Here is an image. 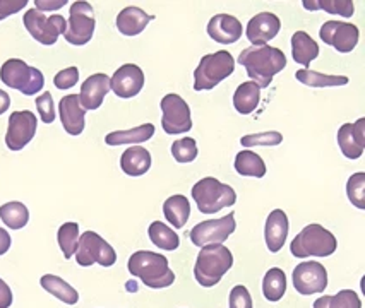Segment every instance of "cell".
Segmentation results:
<instances>
[{"instance_id":"26","label":"cell","mask_w":365,"mask_h":308,"mask_svg":"<svg viewBox=\"0 0 365 308\" xmlns=\"http://www.w3.org/2000/svg\"><path fill=\"white\" fill-rule=\"evenodd\" d=\"M155 136V125L143 124L139 127L130 130H115L110 132L105 137V142L108 146H122V144H141V142L150 141Z\"/></svg>"},{"instance_id":"6","label":"cell","mask_w":365,"mask_h":308,"mask_svg":"<svg viewBox=\"0 0 365 308\" xmlns=\"http://www.w3.org/2000/svg\"><path fill=\"white\" fill-rule=\"evenodd\" d=\"M192 199L202 214H215L235 204L237 193L230 185H225L213 176H206L192 187Z\"/></svg>"},{"instance_id":"32","label":"cell","mask_w":365,"mask_h":308,"mask_svg":"<svg viewBox=\"0 0 365 308\" xmlns=\"http://www.w3.org/2000/svg\"><path fill=\"white\" fill-rule=\"evenodd\" d=\"M148 235H150L151 242L161 250L172 252L180 245V238H178L175 231L161 221H153L148 228Z\"/></svg>"},{"instance_id":"3","label":"cell","mask_w":365,"mask_h":308,"mask_svg":"<svg viewBox=\"0 0 365 308\" xmlns=\"http://www.w3.org/2000/svg\"><path fill=\"white\" fill-rule=\"evenodd\" d=\"M233 255L223 243H211L201 247L196 265H194V276L196 281L205 288H213L222 281V277L232 269Z\"/></svg>"},{"instance_id":"30","label":"cell","mask_w":365,"mask_h":308,"mask_svg":"<svg viewBox=\"0 0 365 308\" xmlns=\"http://www.w3.org/2000/svg\"><path fill=\"white\" fill-rule=\"evenodd\" d=\"M235 170L242 176H252V179H262L266 175V163L257 153L245 149L235 156Z\"/></svg>"},{"instance_id":"14","label":"cell","mask_w":365,"mask_h":308,"mask_svg":"<svg viewBox=\"0 0 365 308\" xmlns=\"http://www.w3.org/2000/svg\"><path fill=\"white\" fill-rule=\"evenodd\" d=\"M38 129L35 113L29 110L12 112L9 117V127L6 134V144L11 151H21L33 141Z\"/></svg>"},{"instance_id":"4","label":"cell","mask_w":365,"mask_h":308,"mask_svg":"<svg viewBox=\"0 0 365 308\" xmlns=\"http://www.w3.org/2000/svg\"><path fill=\"white\" fill-rule=\"evenodd\" d=\"M235 70V58L227 50L207 53L201 58L197 69L194 70V90L210 91L225 81Z\"/></svg>"},{"instance_id":"18","label":"cell","mask_w":365,"mask_h":308,"mask_svg":"<svg viewBox=\"0 0 365 308\" xmlns=\"http://www.w3.org/2000/svg\"><path fill=\"white\" fill-rule=\"evenodd\" d=\"M336 139L345 158L359 159L365 149V118H360L355 124H343Z\"/></svg>"},{"instance_id":"48","label":"cell","mask_w":365,"mask_h":308,"mask_svg":"<svg viewBox=\"0 0 365 308\" xmlns=\"http://www.w3.org/2000/svg\"><path fill=\"white\" fill-rule=\"evenodd\" d=\"M9 107H11L9 95H7V92L4 90H0V115H4V113L9 110Z\"/></svg>"},{"instance_id":"34","label":"cell","mask_w":365,"mask_h":308,"mask_svg":"<svg viewBox=\"0 0 365 308\" xmlns=\"http://www.w3.org/2000/svg\"><path fill=\"white\" fill-rule=\"evenodd\" d=\"M0 219L4 225L9 226L11 230H21L28 225L29 221V211L23 202H7V204L0 206Z\"/></svg>"},{"instance_id":"22","label":"cell","mask_w":365,"mask_h":308,"mask_svg":"<svg viewBox=\"0 0 365 308\" xmlns=\"http://www.w3.org/2000/svg\"><path fill=\"white\" fill-rule=\"evenodd\" d=\"M288 230H290V225H288L285 211L274 209L273 213H269L264 226V240L271 254H277L282 250L288 238Z\"/></svg>"},{"instance_id":"37","label":"cell","mask_w":365,"mask_h":308,"mask_svg":"<svg viewBox=\"0 0 365 308\" xmlns=\"http://www.w3.org/2000/svg\"><path fill=\"white\" fill-rule=\"evenodd\" d=\"M58 247L63 252V257L66 259H71L72 255L78 250L79 243V225L78 223H63V225L58 228L57 233Z\"/></svg>"},{"instance_id":"25","label":"cell","mask_w":365,"mask_h":308,"mask_svg":"<svg viewBox=\"0 0 365 308\" xmlns=\"http://www.w3.org/2000/svg\"><path fill=\"white\" fill-rule=\"evenodd\" d=\"M292 57L297 64L309 67L312 60L319 57V45L305 31H295L292 36Z\"/></svg>"},{"instance_id":"43","label":"cell","mask_w":365,"mask_h":308,"mask_svg":"<svg viewBox=\"0 0 365 308\" xmlns=\"http://www.w3.org/2000/svg\"><path fill=\"white\" fill-rule=\"evenodd\" d=\"M228 303H230V308H254L252 297H250L249 290L242 285L235 286V288L230 291Z\"/></svg>"},{"instance_id":"5","label":"cell","mask_w":365,"mask_h":308,"mask_svg":"<svg viewBox=\"0 0 365 308\" xmlns=\"http://www.w3.org/2000/svg\"><path fill=\"white\" fill-rule=\"evenodd\" d=\"M338 242L329 230L321 225H307L295 236L290 252L299 259L305 257H329L336 252Z\"/></svg>"},{"instance_id":"36","label":"cell","mask_w":365,"mask_h":308,"mask_svg":"<svg viewBox=\"0 0 365 308\" xmlns=\"http://www.w3.org/2000/svg\"><path fill=\"white\" fill-rule=\"evenodd\" d=\"M314 308H362L359 294L351 290H341L333 297H321L314 302Z\"/></svg>"},{"instance_id":"29","label":"cell","mask_w":365,"mask_h":308,"mask_svg":"<svg viewBox=\"0 0 365 308\" xmlns=\"http://www.w3.org/2000/svg\"><path fill=\"white\" fill-rule=\"evenodd\" d=\"M40 285L45 291H48L50 294H53L55 298L67 303V305H76L79 302L78 291L72 288L69 282L63 281L62 277L53 276V274H45L40 280Z\"/></svg>"},{"instance_id":"16","label":"cell","mask_w":365,"mask_h":308,"mask_svg":"<svg viewBox=\"0 0 365 308\" xmlns=\"http://www.w3.org/2000/svg\"><path fill=\"white\" fill-rule=\"evenodd\" d=\"M144 78L143 69L135 64H125L118 67L115 74L110 78V91H113L118 98L129 100L138 96L144 87Z\"/></svg>"},{"instance_id":"33","label":"cell","mask_w":365,"mask_h":308,"mask_svg":"<svg viewBox=\"0 0 365 308\" xmlns=\"http://www.w3.org/2000/svg\"><path fill=\"white\" fill-rule=\"evenodd\" d=\"M287 291V276L279 267L269 269L262 280V293L269 302H279Z\"/></svg>"},{"instance_id":"13","label":"cell","mask_w":365,"mask_h":308,"mask_svg":"<svg viewBox=\"0 0 365 308\" xmlns=\"http://www.w3.org/2000/svg\"><path fill=\"white\" fill-rule=\"evenodd\" d=\"M292 280H294L297 293L304 294V297L322 293L328 288V271L324 265L314 262V260L297 265L292 274Z\"/></svg>"},{"instance_id":"15","label":"cell","mask_w":365,"mask_h":308,"mask_svg":"<svg viewBox=\"0 0 365 308\" xmlns=\"http://www.w3.org/2000/svg\"><path fill=\"white\" fill-rule=\"evenodd\" d=\"M359 28L355 24L343 21H326L319 29L321 40L339 53L354 52L359 43Z\"/></svg>"},{"instance_id":"47","label":"cell","mask_w":365,"mask_h":308,"mask_svg":"<svg viewBox=\"0 0 365 308\" xmlns=\"http://www.w3.org/2000/svg\"><path fill=\"white\" fill-rule=\"evenodd\" d=\"M11 243H12L11 235L7 233V230L0 228V255H4V254H7V252H9Z\"/></svg>"},{"instance_id":"41","label":"cell","mask_w":365,"mask_h":308,"mask_svg":"<svg viewBox=\"0 0 365 308\" xmlns=\"http://www.w3.org/2000/svg\"><path fill=\"white\" fill-rule=\"evenodd\" d=\"M38 113H40L41 122L45 124H52L55 120V107H53V98L48 91H45L43 95H40L35 101Z\"/></svg>"},{"instance_id":"31","label":"cell","mask_w":365,"mask_h":308,"mask_svg":"<svg viewBox=\"0 0 365 308\" xmlns=\"http://www.w3.org/2000/svg\"><path fill=\"white\" fill-rule=\"evenodd\" d=\"M295 79L299 83L305 84V86H311V87H333V86H345V84H348V78H345V75L321 74L311 69L297 70Z\"/></svg>"},{"instance_id":"23","label":"cell","mask_w":365,"mask_h":308,"mask_svg":"<svg viewBox=\"0 0 365 308\" xmlns=\"http://www.w3.org/2000/svg\"><path fill=\"white\" fill-rule=\"evenodd\" d=\"M153 19H155V16L146 14V12L135 6H129L118 12L115 24L118 31L124 36H138L141 35Z\"/></svg>"},{"instance_id":"12","label":"cell","mask_w":365,"mask_h":308,"mask_svg":"<svg viewBox=\"0 0 365 308\" xmlns=\"http://www.w3.org/2000/svg\"><path fill=\"white\" fill-rule=\"evenodd\" d=\"M235 216L228 213L227 216L220 219H210V221H201L190 230V240L196 247H205L211 243H223L225 240L235 231Z\"/></svg>"},{"instance_id":"11","label":"cell","mask_w":365,"mask_h":308,"mask_svg":"<svg viewBox=\"0 0 365 308\" xmlns=\"http://www.w3.org/2000/svg\"><path fill=\"white\" fill-rule=\"evenodd\" d=\"M160 108L161 112H163V117H161V127H163V130L168 136L189 132V130L192 129L190 108L182 96L175 95V92L163 96Z\"/></svg>"},{"instance_id":"19","label":"cell","mask_w":365,"mask_h":308,"mask_svg":"<svg viewBox=\"0 0 365 308\" xmlns=\"http://www.w3.org/2000/svg\"><path fill=\"white\" fill-rule=\"evenodd\" d=\"M207 35L216 43L233 45L242 38V23L230 14H216L207 23Z\"/></svg>"},{"instance_id":"44","label":"cell","mask_w":365,"mask_h":308,"mask_svg":"<svg viewBox=\"0 0 365 308\" xmlns=\"http://www.w3.org/2000/svg\"><path fill=\"white\" fill-rule=\"evenodd\" d=\"M28 6V0H0V21L19 12Z\"/></svg>"},{"instance_id":"21","label":"cell","mask_w":365,"mask_h":308,"mask_svg":"<svg viewBox=\"0 0 365 308\" xmlns=\"http://www.w3.org/2000/svg\"><path fill=\"white\" fill-rule=\"evenodd\" d=\"M58 113H61V122L67 134H71V136L83 134L86 110L81 107L79 95L63 96L58 103Z\"/></svg>"},{"instance_id":"9","label":"cell","mask_w":365,"mask_h":308,"mask_svg":"<svg viewBox=\"0 0 365 308\" xmlns=\"http://www.w3.org/2000/svg\"><path fill=\"white\" fill-rule=\"evenodd\" d=\"M96 21L95 12L89 2H74L69 9V21H67V29L63 38L67 43L83 46L91 41L93 33H95Z\"/></svg>"},{"instance_id":"35","label":"cell","mask_w":365,"mask_h":308,"mask_svg":"<svg viewBox=\"0 0 365 308\" xmlns=\"http://www.w3.org/2000/svg\"><path fill=\"white\" fill-rule=\"evenodd\" d=\"M304 7L307 11H326L341 18H351L355 12V4L351 0H304Z\"/></svg>"},{"instance_id":"8","label":"cell","mask_w":365,"mask_h":308,"mask_svg":"<svg viewBox=\"0 0 365 308\" xmlns=\"http://www.w3.org/2000/svg\"><path fill=\"white\" fill-rule=\"evenodd\" d=\"M76 260L81 267H89L93 264H100L103 267H112L117 262V254L113 247L95 231H84L81 235Z\"/></svg>"},{"instance_id":"20","label":"cell","mask_w":365,"mask_h":308,"mask_svg":"<svg viewBox=\"0 0 365 308\" xmlns=\"http://www.w3.org/2000/svg\"><path fill=\"white\" fill-rule=\"evenodd\" d=\"M110 91V78L107 74H93L81 84L79 101L84 110H98Z\"/></svg>"},{"instance_id":"39","label":"cell","mask_w":365,"mask_h":308,"mask_svg":"<svg viewBox=\"0 0 365 308\" xmlns=\"http://www.w3.org/2000/svg\"><path fill=\"white\" fill-rule=\"evenodd\" d=\"M172 154L177 163H192L197 158V144L192 137L178 139L172 144Z\"/></svg>"},{"instance_id":"40","label":"cell","mask_w":365,"mask_h":308,"mask_svg":"<svg viewBox=\"0 0 365 308\" xmlns=\"http://www.w3.org/2000/svg\"><path fill=\"white\" fill-rule=\"evenodd\" d=\"M283 142V136L277 130H266L261 134H249L240 139V144L244 147H254V146H278Z\"/></svg>"},{"instance_id":"46","label":"cell","mask_w":365,"mask_h":308,"mask_svg":"<svg viewBox=\"0 0 365 308\" xmlns=\"http://www.w3.org/2000/svg\"><path fill=\"white\" fill-rule=\"evenodd\" d=\"M67 4V0H58V2H45V0H36L35 6L36 11H55V9H61Z\"/></svg>"},{"instance_id":"17","label":"cell","mask_w":365,"mask_h":308,"mask_svg":"<svg viewBox=\"0 0 365 308\" xmlns=\"http://www.w3.org/2000/svg\"><path fill=\"white\" fill-rule=\"evenodd\" d=\"M282 29V21L273 12H259L249 21L245 35L252 46H264L271 41Z\"/></svg>"},{"instance_id":"24","label":"cell","mask_w":365,"mask_h":308,"mask_svg":"<svg viewBox=\"0 0 365 308\" xmlns=\"http://www.w3.org/2000/svg\"><path fill=\"white\" fill-rule=\"evenodd\" d=\"M120 168L125 175L141 176L151 168V154L143 146H133L120 156Z\"/></svg>"},{"instance_id":"7","label":"cell","mask_w":365,"mask_h":308,"mask_svg":"<svg viewBox=\"0 0 365 308\" xmlns=\"http://www.w3.org/2000/svg\"><path fill=\"white\" fill-rule=\"evenodd\" d=\"M0 79L6 86L18 90L26 96H35L45 86V78L40 69L28 65L21 58H9L0 67Z\"/></svg>"},{"instance_id":"38","label":"cell","mask_w":365,"mask_h":308,"mask_svg":"<svg viewBox=\"0 0 365 308\" xmlns=\"http://www.w3.org/2000/svg\"><path fill=\"white\" fill-rule=\"evenodd\" d=\"M348 201L359 209H365V173H354L346 181Z\"/></svg>"},{"instance_id":"27","label":"cell","mask_w":365,"mask_h":308,"mask_svg":"<svg viewBox=\"0 0 365 308\" xmlns=\"http://www.w3.org/2000/svg\"><path fill=\"white\" fill-rule=\"evenodd\" d=\"M261 101V87L256 83H242L233 95V107L240 115H250Z\"/></svg>"},{"instance_id":"2","label":"cell","mask_w":365,"mask_h":308,"mask_svg":"<svg viewBox=\"0 0 365 308\" xmlns=\"http://www.w3.org/2000/svg\"><path fill=\"white\" fill-rule=\"evenodd\" d=\"M127 267L134 277H139L153 290L168 288L175 281V274L170 269L167 257L150 250H139L130 255Z\"/></svg>"},{"instance_id":"45","label":"cell","mask_w":365,"mask_h":308,"mask_svg":"<svg viewBox=\"0 0 365 308\" xmlns=\"http://www.w3.org/2000/svg\"><path fill=\"white\" fill-rule=\"evenodd\" d=\"M12 305V291L6 281L0 280V308H9Z\"/></svg>"},{"instance_id":"1","label":"cell","mask_w":365,"mask_h":308,"mask_svg":"<svg viewBox=\"0 0 365 308\" xmlns=\"http://www.w3.org/2000/svg\"><path fill=\"white\" fill-rule=\"evenodd\" d=\"M239 64L245 67L247 75L259 87H267L278 73L287 67L285 53L274 46H249L239 55Z\"/></svg>"},{"instance_id":"28","label":"cell","mask_w":365,"mask_h":308,"mask_svg":"<svg viewBox=\"0 0 365 308\" xmlns=\"http://www.w3.org/2000/svg\"><path fill=\"white\" fill-rule=\"evenodd\" d=\"M163 214L173 228H184L190 218V204L185 196H172L165 201Z\"/></svg>"},{"instance_id":"42","label":"cell","mask_w":365,"mask_h":308,"mask_svg":"<svg viewBox=\"0 0 365 308\" xmlns=\"http://www.w3.org/2000/svg\"><path fill=\"white\" fill-rule=\"evenodd\" d=\"M79 81V70L78 67H67V69L57 73L53 78V84L57 90H71Z\"/></svg>"},{"instance_id":"10","label":"cell","mask_w":365,"mask_h":308,"mask_svg":"<svg viewBox=\"0 0 365 308\" xmlns=\"http://www.w3.org/2000/svg\"><path fill=\"white\" fill-rule=\"evenodd\" d=\"M24 28L28 29V33L31 35L38 43L41 45H53L57 43L58 36L63 35L67 29V21L62 18V16L55 14L46 18L43 12L36 9L26 11L23 18Z\"/></svg>"}]
</instances>
